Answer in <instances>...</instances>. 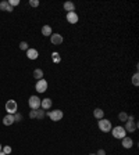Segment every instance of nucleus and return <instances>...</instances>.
Returning <instances> with one entry per match:
<instances>
[{
    "instance_id": "obj_1",
    "label": "nucleus",
    "mask_w": 139,
    "mask_h": 155,
    "mask_svg": "<svg viewBox=\"0 0 139 155\" xmlns=\"http://www.w3.org/2000/svg\"><path fill=\"white\" fill-rule=\"evenodd\" d=\"M110 131H111V134H113V137L118 140H123L127 136V131H125L124 126H114V127H111Z\"/></svg>"
},
{
    "instance_id": "obj_2",
    "label": "nucleus",
    "mask_w": 139,
    "mask_h": 155,
    "mask_svg": "<svg viewBox=\"0 0 139 155\" xmlns=\"http://www.w3.org/2000/svg\"><path fill=\"white\" fill-rule=\"evenodd\" d=\"M48 116L53 120V122H57V120L63 119L64 114H63V111H61V109H54V111H49L48 112Z\"/></svg>"
},
{
    "instance_id": "obj_3",
    "label": "nucleus",
    "mask_w": 139,
    "mask_h": 155,
    "mask_svg": "<svg viewBox=\"0 0 139 155\" xmlns=\"http://www.w3.org/2000/svg\"><path fill=\"white\" fill-rule=\"evenodd\" d=\"M97 126H99V129L102 131H104V133H109V131L111 130V122L109 119H99V123H97Z\"/></svg>"
},
{
    "instance_id": "obj_4",
    "label": "nucleus",
    "mask_w": 139,
    "mask_h": 155,
    "mask_svg": "<svg viewBox=\"0 0 139 155\" xmlns=\"http://www.w3.org/2000/svg\"><path fill=\"white\" fill-rule=\"evenodd\" d=\"M40 101H42V100H40L38 95H31L29 100H28V104H29L31 109H39L40 108Z\"/></svg>"
},
{
    "instance_id": "obj_5",
    "label": "nucleus",
    "mask_w": 139,
    "mask_h": 155,
    "mask_svg": "<svg viewBox=\"0 0 139 155\" xmlns=\"http://www.w3.org/2000/svg\"><path fill=\"white\" fill-rule=\"evenodd\" d=\"M17 108H18V105H17V101H14V100H8L7 103H6V111L10 115H14L16 114Z\"/></svg>"
},
{
    "instance_id": "obj_6",
    "label": "nucleus",
    "mask_w": 139,
    "mask_h": 155,
    "mask_svg": "<svg viewBox=\"0 0 139 155\" xmlns=\"http://www.w3.org/2000/svg\"><path fill=\"white\" fill-rule=\"evenodd\" d=\"M35 89H36V92L38 93H45L46 90H48V82H46L45 79H39L38 82H36Z\"/></svg>"
},
{
    "instance_id": "obj_7",
    "label": "nucleus",
    "mask_w": 139,
    "mask_h": 155,
    "mask_svg": "<svg viewBox=\"0 0 139 155\" xmlns=\"http://www.w3.org/2000/svg\"><path fill=\"white\" fill-rule=\"evenodd\" d=\"M125 131L127 133H134V131L138 129V123H136L135 120H127L125 122V126H124Z\"/></svg>"
},
{
    "instance_id": "obj_8",
    "label": "nucleus",
    "mask_w": 139,
    "mask_h": 155,
    "mask_svg": "<svg viewBox=\"0 0 139 155\" xmlns=\"http://www.w3.org/2000/svg\"><path fill=\"white\" fill-rule=\"evenodd\" d=\"M64 37L60 33H53L52 36H50V42H52V44H54V46H60V44L63 43Z\"/></svg>"
},
{
    "instance_id": "obj_9",
    "label": "nucleus",
    "mask_w": 139,
    "mask_h": 155,
    "mask_svg": "<svg viewBox=\"0 0 139 155\" xmlns=\"http://www.w3.org/2000/svg\"><path fill=\"white\" fill-rule=\"evenodd\" d=\"M67 21L70 24H77L78 22V14L75 11H71V12H67Z\"/></svg>"
},
{
    "instance_id": "obj_10",
    "label": "nucleus",
    "mask_w": 139,
    "mask_h": 155,
    "mask_svg": "<svg viewBox=\"0 0 139 155\" xmlns=\"http://www.w3.org/2000/svg\"><path fill=\"white\" fill-rule=\"evenodd\" d=\"M38 56H39V53H38L36 48H28L27 50V57L29 58V60H36Z\"/></svg>"
},
{
    "instance_id": "obj_11",
    "label": "nucleus",
    "mask_w": 139,
    "mask_h": 155,
    "mask_svg": "<svg viewBox=\"0 0 139 155\" xmlns=\"http://www.w3.org/2000/svg\"><path fill=\"white\" fill-rule=\"evenodd\" d=\"M14 122H16V120H14V115L7 114V115L3 118V125H6V126H11Z\"/></svg>"
},
{
    "instance_id": "obj_12",
    "label": "nucleus",
    "mask_w": 139,
    "mask_h": 155,
    "mask_svg": "<svg viewBox=\"0 0 139 155\" xmlns=\"http://www.w3.org/2000/svg\"><path fill=\"white\" fill-rule=\"evenodd\" d=\"M40 107L43 108V109H50V108H52V100L43 98L42 101H40Z\"/></svg>"
},
{
    "instance_id": "obj_13",
    "label": "nucleus",
    "mask_w": 139,
    "mask_h": 155,
    "mask_svg": "<svg viewBox=\"0 0 139 155\" xmlns=\"http://www.w3.org/2000/svg\"><path fill=\"white\" fill-rule=\"evenodd\" d=\"M132 145H134V141H132V139H131V137H127V136H125V137L123 139V147L124 148H131Z\"/></svg>"
},
{
    "instance_id": "obj_14",
    "label": "nucleus",
    "mask_w": 139,
    "mask_h": 155,
    "mask_svg": "<svg viewBox=\"0 0 139 155\" xmlns=\"http://www.w3.org/2000/svg\"><path fill=\"white\" fill-rule=\"evenodd\" d=\"M63 7H64V10H65V11H68V12L75 11V4L72 3V1H65Z\"/></svg>"
},
{
    "instance_id": "obj_15",
    "label": "nucleus",
    "mask_w": 139,
    "mask_h": 155,
    "mask_svg": "<svg viewBox=\"0 0 139 155\" xmlns=\"http://www.w3.org/2000/svg\"><path fill=\"white\" fill-rule=\"evenodd\" d=\"M0 10L11 12V11H13V7L10 6V4H8V1H6V0H4V1H1V3H0Z\"/></svg>"
},
{
    "instance_id": "obj_16",
    "label": "nucleus",
    "mask_w": 139,
    "mask_h": 155,
    "mask_svg": "<svg viewBox=\"0 0 139 155\" xmlns=\"http://www.w3.org/2000/svg\"><path fill=\"white\" fill-rule=\"evenodd\" d=\"M42 35H43V36H52L53 35L52 26H49V25H45V26H42Z\"/></svg>"
},
{
    "instance_id": "obj_17",
    "label": "nucleus",
    "mask_w": 139,
    "mask_h": 155,
    "mask_svg": "<svg viewBox=\"0 0 139 155\" xmlns=\"http://www.w3.org/2000/svg\"><path fill=\"white\" fill-rule=\"evenodd\" d=\"M93 116H95L96 119H103L104 111L103 109H100V108H96V109H93Z\"/></svg>"
},
{
    "instance_id": "obj_18",
    "label": "nucleus",
    "mask_w": 139,
    "mask_h": 155,
    "mask_svg": "<svg viewBox=\"0 0 139 155\" xmlns=\"http://www.w3.org/2000/svg\"><path fill=\"white\" fill-rule=\"evenodd\" d=\"M33 78H35L36 80L43 79V71H42L40 68H36L35 71H33Z\"/></svg>"
},
{
    "instance_id": "obj_19",
    "label": "nucleus",
    "mask_w": 139,
    "mask_h": 155,
    "mask_svg": "<svg viewBox=\"0 0 139 155\" xmlns=\"http://www.w3.org/2000/svg\"><path fill=\"white\" fill-rule=\"evenodd\" d=\"M52 60H53V62H54V64H60V61H61V57H60V54L57 51H54L52 54Z\"/></svg>"
},
{
    "instance_id": "obj_20",
    "label": "nucleus",
    "mask_w": 139,
    "mask_h": 155,
    "mask_svg": "<svg viewBox=\"0 0 139 155\" xmlns=\"http://www.w3.org/2000/svg\"><path fill=\"white\" fill-rule=\"evenodd\" d=\"M36 111V119H43L45 118V111H42V109H35Z\"/></svg>"
},
{
    "instance_id": "obj_21",
    "label": "nucleus",
    "mask_w": 139,
    "mask_h": 155,
    "mask_svg": "<svg viewBox=\"0 0 139 155\" xmlns=\"http://www.w3.org/2000/svg\"><path fill=\"white\" fill-rule=\"evenodd\" d=\"M118 119L121 120V122H127L128 115L125 114V112H120V114H118Z\"/></svg>"
},
{
    "instance_id": "obj_22",
    "label": "nucleus",
    "mask_w": 139,
    "mask_h": 155,
    "mask_svg": "<svg viewBox=\"0 0 139 155\" xmlns=\"http://www.w3.org/2000/svg\"><path fill=\"white\" fill-rule=\"evenodd\" d=\"M138 78H139V75H138V72H136L135 75L132 76V84H134V86H138V84H139V79H138Z\"/></svg>"
},
{
    "instance_id": "obj_23",
    "label": "nucleus",
    "mask_w": 139,
    "mask_h": 155,
    "mask_svg": "<svg viewBox=\"0 0 139 155\" xmlns=\"http://www.w3.org/2000/svg\"><path fill=\"white\" fill-rule=\"evenodd\" d=\"M1 151H3L6 155H8V154H11V151H13V150H11V147H10V145H6V147H3V148H1Z\"/></svg>"
},
{
    "instance_id": "obj_24",
    "label": "nucleus",
    "mask_w": 139,
    "mask_h": 155,
    "mask_svg": "<svg viewBox=\"0 0 139 155\" xmlns=\"http://www.w3.org/2000/svg\"><path fill=\"white\" fill-rule=\"evenodd\" d=\"M20 48H21V50H25V51H27L28 48H29V47H28L27 42H21V43H20Z\"/></svg>"
},
{
    "instance_id": "obj_25",
    "label": "nucleus",
    "mask_w": 139,
    "mask_h": 155,
    "mask_svg": "<svg viewBox=\"0 0 139 155\" xmlns=\"http://www.w3.org/2000/svg\"><path fill=\"white\" fill-rule=\"evenodd\" d=\"M14 120H16V122H20V120H22V115H21V114H18V112H16V114H14Z\"/></svg>"
},
{
    "instance_id": "obj_26",
    "label": "nucleus",
    "mask_w": 139,
    "mask_h": 155,
    "mask_svg": "<svg viewBox=\"0 0 139 155\" xmlns=\"http://www.w3.org/2000/svg\"><path fill=\"white\" fill-rule=\"evenodd\" d=\"M8 4H10L11 7H14V6H18V4H20V0H8Z\"/></svg>"
},
{
    "instance_id": "obj_27",
    "label": "nucleus",
    "mask_w": 139,
    "mask_h": 155,
    "mask_svg": "<svg viewBox=\"0 0 139 155\" xmlns=\"http://www.w3.org/2000/svg\"><path fill=\"white\" fill-rule=\"evenodd\" d=\"M29 6L31 7H38L39 6V1L38 0H29Z\"/></svg>"
},
{
    "instance_id": "obj_28",
    "label": "nucleus",
    "mask_w": 139,
    "mask_h": 155,
    "mask_svg": "<svg viewBox=\"0 0 139 155\" xmlns=\"http://www.w3.org/2000/svg\"><path fill=\"white\" fill-rule=\"evenodd\" d=\"M29 116H31L32 119H36V111L35 109H32V111L29 112Z\"/></svg>"
},
{
    "instance_id": "obj_29",
    "label": "nucleus",
    "mask_w": 139,
    "mask_h": 155,
    "mask_svg": "<svg viewBox=\"0 0 139 155\" xmlns=\"http://www.w3.org/2000/svg\"><path fill=\"white\" fill-rule=\"evenodd\" d=\"M96 155H106V151H104V150H99Z\"/></svg>"
},
{
    "instance_id": "obj_30",
    "label": "nucleus",
    "mask_w": 139,
    "mask_h": 155,
    "mask_svg": "<svg viewBox=\"0 0 139 155\" xmlns=\"http://www.w3.org/2000/svg\"><path fill=\"white\" fill-rule=\"evenodd\" d=\"M0 155H6V154H4V152H3V151H0Z\"/></svg>"
},
{
    "instance_id": "obj_31",
    "label": "nucleus",
    "mask_w": 139,
    "mask_h": 155,
    "mask_svg": "<svg viewBox=\"0 0 139 155\" xmlns=\"http://www.w3.org/2000/svg\"><path fill=\"white\" fill-rule=\"evenodd\" d=\"M1 148H3V147H1V144H0V151H1Z\"/></svg>"
},
{
    "instance_id": "obj_32",
    "label": "nucleus",
    "mask_w": 139,
    "mask_h": 155,
    "mask_svg": "<svg viewBox=\"0 0 139 155\" xmlns=\"http://www.w3.org/2000/svg\"><path fill=\"white\" fill-rule=\"evenodd\" d=\"M89 155H96V154H89Z\"/></svg>"
}]
</instances>
